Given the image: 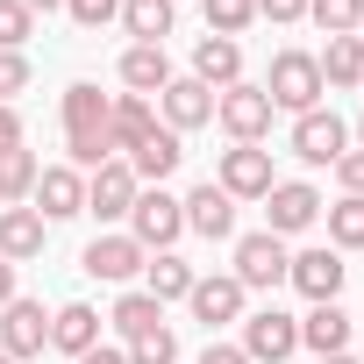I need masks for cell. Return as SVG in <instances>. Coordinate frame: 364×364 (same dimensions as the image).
I'll return each mask as SVG.
<instances>
[{
	"label": "cell",
	"mask_w": 364,
	"mask_h": 364,
	"mask_svg": "<svg viewBox=\"0 0 364 364\" xmlns=\"http://www.w3.org/2000/svg\"><path fill=\"white\" fill-rule=\"evenodd\" d=\"M107 93L93 86V79H79V86H65V150H72V164H86V171H100L107 157H114V143H107Z\"/></svg>",
	"instance_id": "6da1fadb"
},
{
	"label": "cell",
	"mask_w": 364,
	"mask_h": 364,
	"mask_svg": "<svg viewBox=\"0 0 364 364\" xmlns=\"http://www.w3.org/2000/svg\"><path fill=\"white\" fill-rule=\"evenodd\" d=\"M264 93H272V107H293V114H307V107H321V65L307 58V50H279L272 58V79H264Z\"/></svg>",
	"instance_id": "7a4b0ae2"
},
{
	"label": "cell",
	"mask_w": 364,
	"mask_h": 364,
	"mask_svg": "<svg viewBox=\"0 0 364 364\" xmlns=\"http://www.w3.org/2000/svg\"><path fill=\"white\" fill-rule=\"evenodd\" d=\"M272 114H279V107H272L264 86H243V79H236V86L215 93V122H222L236 143H264V136H272Z\"/></svg>",
	"instance_id": "3957f363"
},
{
	"label": "cell",
	"mask_w": 364,
	"mask_h": 364,
	"mask_svg": "<svg viewBox=\"0 0 364 364\" xmlns=\"http://www.w3.org/2000/svg\"><path fill=\"white\" fill-rule=\"evenodd\" d=\"M129 236H136L143 250H171L178 236H186V208H178L164 186H150V193H136V208H129Z\"/></svg>",
	"instance_id": "277c9868"
},
{
	"label": "cell",
	"mask_w": 364,
	"mask_h": 364,
	"mask_svg": "<svg viewBox=\"0 0 364 364\" xmlns=\"http://www.w3.org/2000/svg\"><path fill=\"white\" fill-rule=\"evenodd\" d=\"M0 350H8L15 364L50 350V314H43V300H22V293H15L8 307H0Z\"/></svg>",
	"instance_id": "5b68a950"
},
{
	"label": "cell",
	"mask_w": 364,
	"mask_h": 364,
	"mask_svg": "<svg viewBox=\"0 0 364 364\" xmlns=\"http://www.w3.org/2000/svg\"><path fill=\"white\" fill-rule=\"evenodd\" d=\"M350 150V129H343V114H328V107H307V114H293V157L300 164H336Z\"/></svg>",
	"instance_id": "8992f818"
},
{
	"label": "cell",
	"mask_w": 364,
	"mask_h": 364,
	"mask_svg": "<svg viewBox=\"0 0 364 364\" xmlns=\"http://www.w3.org/2000/svg\"><path fill=\"white\" fill-rule=\"evenodd\" d=\"M286 264H293V257H286V236L257 229V236L236 243V272H229V279H236L243 293H250V286H286Z\"/></svg>",
	"instance_id": "52a82bcc"
},
{
	"label": "cell",
	"mask_w": 364,
	"mask_h": 364,
	"mask_svg": "<svg viewBox=\"0 0 364 364\" xmlns=\"http://www.w3.org/2000/svg\"><path fill=\"white\" fill-rule=\"evenodd\" d=\"M250 364H286L293 350H300V321L293 314H279V307H264V314H250L243 321V343H236Z\"/></svg>",
	"instance_id": "ba28073f"
},
{
	"label": "cell",
	"mask_w": 364,
	"mask_h": 364,
	"mask_svg": "<svg viewBox=\"0 0 364 364\" xmlns=\"http://www.w3.org/2000/svg\"><path fill=\"white\" fill-rule=\"evenodd\" d=\"M215 186L229 193V200H264L279 178H272V150H257V143H236V150H222V178Z\"/></svg>",
	"instance_id": "9c48e42d"
},
{
	"label": "cell",
	"mask_w": 364,
	"mask_h": 364,
	"mask_svg": "<svg viewBox=\"0 0 364 364\" xmlns=\"http://www.w3.org/2000/svg\"><path fill=\"white\" fill-rule=\"evenodd\" d=\"M136 171L122 164V157H107L93 178H86V215H100V222H129V208H136Z\"/></svg>",
	"instance_id": "30bf717a"
},
{
	"label": "cell",
	"mask_w": 364,
	"mask_h": 364,
	"mask_svg": "<svg viewBox=\"0 0 364 364\" xmlns=\"http://www.w3.org/2000/svg\"><path fill=\"white\" fill-rule=\"evenodd\" d=\"M143 257H150V250H143L129 229H114V236H93L79 264H86V279H107V286H122V279H136V272H143Z\"/></svg>",
	"instance_id": "8fae6325"
},
{
	"label": "cell",
	"mask_w": 364,
	"mask_h": 364,
	"mask_svg": "<svg viewBox=\"0 0 364 364\" xmlns=\"http://www.w3.org/2000/svg\"><path fill=\"white\" fill-rule=\"evenodd\" d=\"M36 215L43 222H72V215H86V178L72 171V164H50V171H36Z\"/></svg>",
	"instance_id": "7c38bea8"
},
{
	"label": "cell",
	"mask_w": 364,
	"mask_h": 364,
	"mask_svg": "<svg viewBox=\"0 0 364 364\" xmlns=\"http://www.w3.org/2000/svg\"><path fill=\"white\" fill-rule=\"evenodd\" d=\"M314 215H321V193L300 186V178H279V186L264 193V222H272V236H300Z\"/></svg>",
	"instance_id": "4fadbf2b"
},
{
	"label": "cell",
	"mask_w": 364,
	"mask_h": 364,
	"mask_svg": "<svg viewBox=\"0 0 364 364\" xmlns=\"http://www.w3.org/2000/svg\"><path fill=\"white\" fill-rule=\"evenodd\" d=\"M286 279L321 307V300H336L343 293V279H350V264H343V250H300L293 264H286Z\"/></svg>",
	"instance_id": "5bb4252c"
},
{
	"label": "cell",
	"mask_w": 364,
	"mask_h": 364,
	"mask_svg": "<svg viewBox=\"0 0 364 364\" xmlns=\"http://www.w3.org/2000/svg\"><path fill=\"white\" fill-rule=\"evenodd\" d=\"M178 208H186V229H193V236H208V243L236 236V200L215 186V178H208V186H193V193L178 200Z\"/></svg>",
	"instance_id": "9a60e30c"
},
{
	"label": "cell",
	"mask_w": 364,
	"mask_h": 364,
	"mask_svg": "<svg viewBox=\"0 0 364 364\" xmlns=\"http://www.w3.org/2000/svg\"><path fill=\"white\" fill-rule=\"evenodd\" d=\"M157 107H164V129H171V136H186V129L215 122V93H208L200 79H171V86L157 93Z\"/></svg>",
	"instance_id": "2e32d148"
},
{
	"label": "cell",
	"mask_w": 364,
	"mask_h": 364,
	"mask_svg": "<svg viewBox=\"0 0 364 364\" xmlns=\"http://www.w3.org/2000/svg\"><path fill=\"white\" fill-rule=\"evenodd\" d=\"M186 307H193V321H208V328H222V321H243V286L222 272H208V279H193V293H186Z\"/></svg>",
	"instance_id": "e0dca14e"
},
{
	"label": "cell",
	"mask_w": 364,
	"mask_h": 364,
	"mask_svg": "<svg viewBox=\"0 0 364 364\" xmlns=\"http://www.w3.org/2000/svg\"><path fill=\"white\" fill-rule=\"evenodd\" d=\"M43 236H50V222L36 208H0V257H8V264L43 257Z\"/></svg>",
	"instance_id": "ac0fdd59"
},
{
	"label": "cell",
	"mask_w": 364,
	"mask_h": 364,
	"mask_svg": "<svg viewBox=\"0 0 364 364\" xmlns=\"http://www.w3.org/2000/svg\"><path fill=\"white\" fill-rule=\"evenodd\" d=\"M178 157H186V143H178L171 129H150V136H143V143H136L122 164L136 171V186H143V178H150V186H164V178L178 171Z\"/></svg>",
	"instance_id": "d6986e66"
},
{
	"label": "cell",
	"mask_w": 364,
	"mask_h": 364,
	"mask_svg": "<svg viewBox=\"0 0 364 364\" xmlns=\"http://www.w3.org/2000/svg\"><path fill=\"white\" fill-rule=\"evenodd\" d=\"M193 79L215 93V86H236L243 79V43L236 36H200L193 43Z\"/></svg>",
	"instance_id": "ffe728a7"
},
{
	"label": "cell",
	"mask_w": 364,
	"mask_h": 364,
	"mask_svg": "<svg viewBox=\"0 0 364 364\" xmlns=\"http://www.w3.org/2000/svg\"><path fill=\"white\" fill-rule=\"evenodd\" d=\"M122 86L143 93V100L164 93V86H171V58H164V43H129V50H122Z\"/></svg>",
	"instance_id": "44dd1931"
},
{
	"label": "cell",
	"mask_w": 364,
	"mask_h": 364,
	"mask_svg": "<svg viewBox=\"0 0 364 364\" xmlns=\"http://www.w3.org/2000/svg\"><path fill=\"white\" fill-rule=\"evenodd\" d=\"M193 279H200V272H193L186 257H171V250H150V257H143V293H150L157 307H164V300H186Z\"/></svg>",
	"instance_id": "7402d4cb"
},
{
	"label": "cell",
	"mask_w": 364,
	"mask_h": 364,
	"mask_svg": "<svg viewBox=\"0 0 364 364\" xmlns=\"http://www.w3.org/2000/svg\"><path fill=\"white\" fill-rule=\"evenodd\" d=\"M150 129H157V114H150V100H143V93H122V100L107 107V143H114V157H129Z\"/></svg>",
	"instance_id": "603a6c76"
},
{
	"label": "cell",
	"mask_w": 364,
	"mask_h": 364,
	"mask_svg": "<svg viewBox=\"0 0 364 364\" xmlns=\"http://www.w3.org/2000/svg\"><path fill=\"white\" fill-rule=\"evenodd\" d=\"M50 343H58L65 357H86V350L100 343V314H93L86 300H65V307L50 314Z\"/></svg>",
	"instance_id": "cb8c5ba5"
},
{
	"label": "cell",
	"mask_w": 364,
	"mask_h": 364,
	"mask_svg": "<svg viewBox=\"0 0 364 364\" xmlns=\"http://www.w3.org/2000/svg\"><path fill=\"white\" fill-rule=\"evenodd\" d=\"M300 343H307L314 357H343V350H350V314H343L336 300H321L314 314H300Z\"/></svg>",
	"instance_id": "d4e9b609"
},
{
	"label": "cell",
	"mask_w": 364,
	"mask_h": 364,
	"mask_svg": "<svg viewBox=\"0 0 364 364\" xmlns=\"http://www.w3.org/2000/svg\"><path fill=\"white\" fill-rule=\"evenodd\" d=\"M171 22H178L171 0H122V29H129L136 43H164V36H171Z\"/></svg>",
	"instance_id": "484cf974"
},
{
	"label": "cell",
	"mask_w": 364,
	"mask_h": 364,
	"mask_svg": "<svg viewBox=\"0 0 364 364\" xmlns=\"http://www.w3.org/2000/svg\"><path fill=\"white\" fill-rule=\"evenodd\" d=\"M36 150L22 143V150H0V208H22L29 193H36Z\"/></svg>",
	"instance_id": "4316f807"
},
{
	"label": "cell",
	"mask_w": 364,
	"mask_h": 364,
	"mask_svg": "<svg viewBox=\"0 0 364 364\" xmlns=\"http://www.w3.org/2000/svg\"><path fill=\"white\" fill-rule=\"evenodd\" d=\"M314 65H321V86H357L364 79V36H328V50Z\"/></svg>",
	"instance_id": "83f0119b"
},
{
	"label": "cell",
	"mask_w": 364,
	"mask_h": 364,
	"mask_svg": "<svg viewBox=\"0 0 364 364\" xmlns=\"http://www.w3.org/2000/svg\"><path fill=\"white\" fill-rule=\"evenodd\" d=\"M107 321H114V328H122V336H129V343H136V336H150V328H157V321H164V307H157V300H150V293H122V300H114V314H107Z\"/></svg>",
	"instance_id": "f1b7e54d"
},
{
	"label": "cell",
	"mask_w": 364,
	"mask_h": 364,
	"mask_svg": "<svg viewBox=\"0 0 364 364\" xmlns=\"http://www.w3.org/2000/svg\"><path fill=\"white\" fill-rule=\"evenodd\" d=\"M328 250H364V200L357 193H343L328 208Z\"/></svg>",
	"instance_id": "f546056e"
},
{
	"label": "cell",
	"mask_w": 364,
	"mask_h": 364,
	"mask_svg": "<svg viewBox=\"0 0 364 364\" xmlns=\"http://www.w3.org/2000/svg\"><path fill=\"white\" fill-rule=\"evenodd\" d=\"M208 8V36H243L257 22V0H200Z\"/></svg>",
	"instance_id": "4dcf8cb0"
},
{
	"label": "cell",
	"mask_w": 364,
	"mask_h": 364,
	"mask_svg": "<svg viewBox=\"0 0 364 364\" xmlns=\"http://www.w3.org/2000/svg\"><path fill=\"white\" fill-rule=\"evenodd\" d=\"M307 15H314L328 36H357V22H364V0H307Z\"/></svg>",
	"instance_id": "1f68e13d"
},
{
	"label": "cell",
	"mask_w": 364,
	"mask_h": 364,
	"mask_svg": "<svg viewBox=\"0 0 364 364\" xmlns=\"http://www.w3.org/2000/svg\"><path fill=\"white\" fill-rule=\"evenodd\" d=\"M129 364H178V336L157 321L150 336H136V343H129Z\"/></svg>",
	"instance_id": "d6a6232c"
},
{
	"label": "cell",
	"mask_w": 364,
	"mask_h": 364,
	"mask_svg": "<svg viewBox=\"0 0 364 364\" xmlns=\"http://www.w3.org/2000/svg\"><path fill=\"white\" fill-rule=\"evenodd\" d=\"M36 36V15L22 8V0H0V50H22Z\"/></svg>",
	"instance_id": "836d02e7"
},
{
	"label": "cell",
	"mask_w": 364,
	"mask_h": 364,
	"mask_svg": "<svg viewBox=\"0 0 364 364\" xmlns=\"http://www.w3.org/2000/svg\"><path fill=\"white\" fill-rule=\"evenodd\" d=\"M65 15H72L79 29H107V22L122 15V0H65Z\"/></svg>",
	"instance_id": "e575fe53"
},
{
	"label": "cell",
	"mask_w": 364,
	"mask_h": 364,
	"mask_svg": "<svg viewBox=\"0 0 364 364\" xmlns=\"http://www.w3.org/2000/svg\"><path fill=\"white\" fill-rule=\"evenodd\" d=\"M22 86H29V58L22 50H0V107H15Z\"/></svg>",
	"instance_id": "d590c367"
},
{
	"label": "cell",
	"mask_w": 364,
	"mask_h": 364,
	"mask_svg": "<svg viewBox=\"0 0 364 364\" xmlns=\"http://www.w3.org/2000/svg\"><path fill=\"white\" fill-rule=\"evenodd\" d=\"M336 178H343V193L364 200V150H343V157H336Z\"/></svg>",
	"instance_id": "8d00e7d4"
},
{
	"label": "cell",
	"mask_w": 364,
	"mask_h": 364,
	"mask_svg": "<svg viewBox=\"0 0 364 364\" xmlns=\"http://www.w3.org/2000/svg\"><path fill=\"white\" fill-rule=\"evenodd\" d=\"M257 15H264V22H300L307 0H257Z\"/></svg>",
	"instance_id": "74e56055"
},
{
	"label": "cell",
	"mask_w": 364,
	"mask_h": 364,
	"mask_svg": "<svg viewBox=\"0 0 364 364\" xmlns=\"http://www.w3.org/2000/svg\"><path fill=\"white\" fill-rule=\"evenodd\" d=\"M0 150H22V114L0 107Z\"/></svg>",
	"instance_id": "f35d334b"
},
{
	"label": "cell",
	"mask_w": 364,
	"mask_h": 364,
	"mask_svg": "<svg viewBox=\"0 0 364 364\" xmlns=\"http://www.w3.org/2000/svg\"><path fill=\"white\" fill-rule=\"evenodd\" d=\"M200 364H250V357H243L236 343H208V350H200Z\"/></svg>",
	"instance_id": "ab89813d"
},
{
	"label": "cell",
	"mask_w": 364,
	"mask_h": 364,
	"mask_svg": "<svg viewBox=\"0 0 364 364\" xmlns=\"http://www.w3.org/2000/svg\"><path fill=\"white\" fill-rule=\"evenodd\" d=\"M79 364H129V350H100V343H93V350H86Z\"/></svg>",
	"instance_id": "60d3db41"
},
{
	"label": "cell",
	"mask_w": 364,
	"mask_h": 364,
	"mask_svg": "<svg viewBox=\"0 0 364 364\" xmlns=\"http://www.w3.org/2000/svg\"><path fill=\"white\" fill-rule=\"evenodd\" d=\"M8 300H15V264L0 257V307H8Z\"/></svg>",
	"instance_id": "b9f144b4"
},
{
	"label": "cell",
	"mask_w": 364,
	"mask_h": 364,
	"mask_svg": "<svg viewBox=\"0 0 364 364\" xmlns=\"http://www.w3.org/2000/svg\"><path fill=\"white\" fill-rule=\"evenodd\" d=\"M22 8H29V15H36V8H43V15H50V8H65V0H22Z\"/></svg>",
	"instance_id": "7bdbcfd3"
},
{
	"label": "cell",
	"mask_w": 364,
	"mask_h": 364,
	"mask_svg": "<svg viewBox=\"0 0 364 364\" xmlns=\"http://www.w3.org/2000/svg\"><path fill=\"white\" fill-rule=\"evenodd\" d=\"M321 364H357V357H350V350H343V357H321Z\"/></svg>",
	"instance_id": "ee69618b"
},
{
	"label": "cell",
	"mask_w": 364,
	"mask_h": 364,
	"mask_svg": "<svg viewBox=\"0 0 364 364\" xmlns=\"http://www.w3.org/2000/svg\"><path fill=\"white\" fill-rule=\"evenodd\" d=\"M357 150H364V122H357Z\"/></svg>",
	"instance_id": "f6af8a7d"
},
{
	"label": "cell",
	"mask_w": 364,
	"mask_h": 364,
	"mask_svg": "<svg viewBox=\"0 0 364 364\" xmlns=\"http://www.w3.org/2000/svg\"><path fill=\"white\" fill-rule=\"evenodd\" d=\"M0 364H15V357H8V350H0Z\"/></svg>",
	"instance_id": "bcb514c9"
},
{
	"label": "cell",
	"mask_w": 364,
	"mask_h": 364,
	"mask_svg": "<svg viewBox=\"0 0 364 364\" xmlns=\"http://www.w3.org/2000/svg\"><path fill=\"white\" fill-rule=\"evenodd\" d=\"M357 36H364V22H357Z\"/></svg>",
	"instance_id": "7dc6e473"
},
{
	"label": "cell",
	"mask_w": 364,
	"mask_h": 364,
	"mask_svg": "<svg viewBox=\"0 0 364 364\" xmlns=\"http://www.w3.org/2000/svg\"><path fill=\"white\" fill-rule=\"evenodd\" d=\"M171 8H178V0H171Z\"/></svg>",
	"instance_id": "c3c4849f"
},
{
	"label": "cell",
	"mask_w": 364,
	"mask_h": 364,
	"mask_svg": "<svg viewBox=\"0 0 364 364\" xmlns=\"http://www.w3.org/2000/svg\"><path fill=\"white\" fill-rule=\"evenodd\" d=\"M357 86H364V79H357Z\"/></svg>",
	"instance_id": "681fc988"
}]
</instances>
